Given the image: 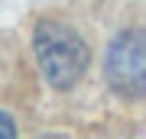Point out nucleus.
<instances>
[{"label": "nucleus", "instance_id": "nucleus-2", "mask_svg": "<svg viewBox=\"0 0 146 139\" xmlns=\"http://www.w3.org/2000/svg\"><path fill=\"white\" fill-rule=\"evenodd\" d=\"M107 84L123 97L146 94V29H127L110 42L104 58Z\"/></svg>", "mask_w": 146, "mask_h": 139}, {"label": "nucleus", "instance_id": "nucleus-1", "mask_svg": "<svg viewBox=\"0 0 146 139\" xmlns=\"http://www.w3.org/2000/svg\"><path fill=\"white\" fill-rule=\"evenodd\" d=\"M33 45H36V58H39L42 74L55 91L75 88L88 71L91 52L84 45V39L78 36V29H72L62 20H42L36 26Z\"/></svg>", "mask_w": 146, "mask_h": 139}, {"label": "nucleus", "instance_id": "nucleus-3", "mask_svg": "<svg viewBox=\"0 0 146 139\" xmlns=\"http://www.w3.org/2000/svg\"><path fill=\"white\" fill-rule=\"evenodd\" d=\"M13 136H16V123H13V117L0 110V139H13Z\"/></svg>", "mask_w": 146, "mask_h": 139}]
</instances>
